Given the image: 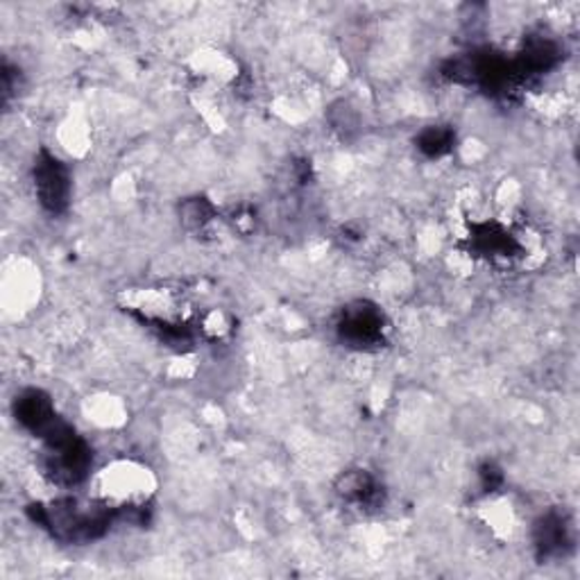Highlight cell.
Instances as JSON below:
<instances>
[{"label": "cell", "instance_id": "6da1fadb", "mask_svg": "<svg viewBox=\"0 0 580 580\" xmlns=\"http://www.w3.org/2000/svg\"><path fill=\"white\" fill-rule=\"evenodd\" d=\"M154 496L152 471L139 463L118 461L96 477V501L112 515L141 517Z\"/></svg>", "mask_w": 580, "mask_h": 580}, {"label": "cell", "instance_id": "7a4b0ae2", "mask_svg": "<svg viewBox=\"0 0 580 580\" xmlns=\"http://www.w3.org/2000/svg\"><path fill=\"white\" fill-rule=\"evenodd\" d=\"M33 519L48 529L62 542L83 544L98 540L112 521V513L104 508L100 501H77V499H58L46 506L30 508Z\"/></svg>", "mask_w": 580, "mask_h": 580}, {"label": "cell", "instance_id": "3957f363", "mask_svg": "<svg viewBox=\"0 0 580 580\" xmlns=\"http://www.w3.org/2000/svg\"><path fill=\"white\" fill-rule=\"evenodd\" d=\"M35 189L41 206L50 214H62L71 198V177L55 154L41 152L35 166Z\"/></svg>", "mask_w": 580, "mask_h": 580}, {"label": "cell", "instance_id": "277c9868", "mask_svg": "<svg viewBox=\"0 0 580 580\" xmlns=\"http://www.w3.org/2000/svg\"><path fill=\"white\" fill-rule=\"evenodd\" d=\"M338 331L348 342H352V345H377L383 338V313L375 306L358 302L342 313Z\"/></svg>", "mask_w": 580, "mask_h": 580}, {"label": "cell", "instance_id": "5b68a950", "mask_svg": "<svg viewBox=\"0 0 580 580\" xmlns=\"http://www.w3.org/2000/svg\"><path fill=\"white\" fill-rule=\"evenodd\" d=\"M14 413H16L18 425L33 431L39 438H43L60 421L55 406H52L48 394L35 388L21 392V398H16V404H14Z\"/></svg>", "mask_w": 580, "mask_h": 580}, {"label": "cell", "instance_id": "8992f818", "mask_svg": "<svg viewBox=\"0 0 580 580\" xmlns=\"http://www.w3.org/2000/svg\"><path fill=\"white\" fill-rule=\"evenodd\" d=\"M336 494L350 506L370 510L381 504V486L365 469H350L336 483Z\"/></svg>", "mask_w": 580, "mask_h": 580}, {"label": "cell", "instance_id": "52a82bcc", "mask_svg": "<svg viewBox=\"0 0 580 580\" xmlns=\"http://www.w3.org/2000/svg\"><path fill=\"white\" fill-rule=\"evenodd\" d=\"M569 544V526L563 515L551 513L540 519L535 526V546L544 558L560 556L563 549Z\"/></svg>", "mask_w": 580, "mask_h": 580}, {"label": "cell", "instance_id": "ba28073f", "mask_svg": "<svg viewBox=\"0 0 580 580\" xmlns=\"http://www.w3.org/2000/svg\"><path fill=\"white\" fill-rule=\"evenodd\" d=\"M454 131L442 125H431L417 137V148L427 156H442L452 150L454 146Z\"/></svg>", "mask_w": 580, "mask_h": 580}, {"label": "cell", "instance_id": "9c48e42d", "mask_svg": "<svg viewBox=\"0 0 580 580\" xmlns=\"http://www.w3.org/2000/svg\"><path fill=\"white\" fill-rule=\"evenodd\" d=\"M214 218V206L206 200H191L181 209V220L189 227H204Z\"/></svg>", "mask_w": 580, "mask_h": 580}]
</instances>
